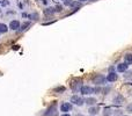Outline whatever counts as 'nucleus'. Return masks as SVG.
<instances>
[{
	"label": "nucleus",
	"mask_w": 132,
	"mask_h": 116,
	"mask_svg": "<svg viewBox=\"0 0 132 116\" xmlns=\"http://www.w3.org/2000/svg\"><path fill=\"white\" fill-rule=\"evenodd\" d=\"M71 102L77 105V106H82V105L85 103V100L82 98H80L79 95H73V96H71Z\"/></svg>",
	"instance_id": "obj_3"
},
{
	"label": "nucleus",
	"mask_w": 132,
	"mask_h": 116,
	"mask_svg": "<svg viewBox=\"0 0 132 116\" xmlns=\"http://www.w3.org/2000/svg\"><path fill=\"white\" fill-rule=\"evenodd\" d=\"M114 115H115V116H119V115H122V110H115Z\"/></svg>",
	"instance_id": "obj_23"
},
{
	"label": "nucleus",
	"mask_w": 132,
	"mask_h": 116,
	"mask_svg": "<svg viewBox=\"0 0 132 116\" xmlns=\"http://www.w3.org/2000/svg\"><path fill=\"white\" fill-rule=\"evenodd\" d=\"M93 87H90V86H82L81 89H80V92H81L82 95H88V94H92L93 93Z\"/></svg>",
	"instance_id": "obj_5"
},
{
	"label": "nucleus",
	"mask_w": 132,
	"mask_h": 116,
	"mask_svg": "<svg viewBox=\"0 0 132 116\" xmlns=\"http://www.w3.org/2000/svg\"><path fill=\"white\" fill-rule=\"evenodd\" d=\"M53 91H55V92H64L65 91V87H64V86H59V87L55 88Z\"/></svg>",
	"instance_id": "obj_19"
},
{
	"label": "nucleus",
	"mask_w": 132,
	"mask_h": 116,
	"mask_svg": "<svg viewBox=\"0 0 132 116\" xmlns=\"http://www.w3.org/2000/svg\"><path fill=\"white\" fill-rule=\"evenodd\" d=\"M0 4H1V6H4V7L9 5V3H8L7 0H0Z\"/></svg>",
	"instance_id": "obj_20"
},
{
	"label": "nucleus",
	"mask_w": 132,
	"mask_h": 116,
	"mask_svg": "<svg viewBox=\"0 0 132 116\" xmlns=\"http://www.w3.org/2000/svg\"><path fill=\"white\" fill-rule=\"evenodd\" d=\"M130 77H132V71H129L125 73V78H130Z\"/></svg>",
	"instance_id": "obj_24"
},
{
	"label": "nucleus",
	"mask_w": 132,
	"mask_h": 116,
	"mask_svg": "<svg viewBox=\"0 0 132 116\" xmlns=\"http://www.w3.org/2000/svg\"><path fill=\"white\" fill-rule=\"evenodd\" d=\"M85 102L88 105V106H94L95 103H96V99L95 98H88L85 100Z\"/></svg>",
	"instance_id": "obj_13"
},
{
	"label": "nucleus",
	"mask_w": 132,
	"mask_h": 116,
	"mask_svg": "<svg viewBox=\"0 0 132 116\" xmlns=\"http://www.w3.org/2000/svg\"><path fill=\"white\" fill-rule=\"evenodd\" d=\"M78 1H80V3H82V1H87V0H78Z\"/></svg>",
	"instance_id": "obj_29"
},
{
	"label": "nucleus",
	"mask_w": 132,
	"mask_h": 116,
	"mask_svg": "<svg viewBox=\"0 0 132 116\" xmlns=\"http://www.w3.org/2000/svg\"><path fill=\"white\" fill-rule=\"evenodd\" d=\"M42 3H44V4H46V0H42Z\"/></svg>",
	"instance_id": "obj_30"
},
{
	"label": "nucleus",
	"mask_w": 132,
	"mask_h": 116,
	"mask_svg": "<svg viewBox=\"0 0 132 116\" xmlns=\"http://www.w3.org/2000/svg\"><path fill=\"white\" fill-rule=\"evenodd\" d=\"M8 31V27L5 25V23H0V33L1 34H5Z\"/></svg>",
	"instance_id": "obj_15"
},
{
	"label": "nucleus",
	"mask_w": 132,
	"mask_h": 116,
	"mask_svg": "<svg viewBox=\"0 0 132 116\" xmlns=\"http://www.w3.org/2000/svg\"><path fill=\"white\" fill-rule=\"evenodd\" d=\"M105 78H107V80L109 83H114V81H116L118 79V74L116 72H110V73H108V76Z\"/></svg>",
	"instance_id": "obj_6"
},
{
	"label": "nucleus",
	"mask_w": 132,
	"mask_h": 116,
	"mask_svg": "<svg viewBox=\"0 0 132 116\" xmlns=\"http://www.w3.org/2000/svg\"><path fill=\"white\" fill-rule=\"evenodd\" d=\"M29 26H30V22H29V21H28V22H25L22 26H21V28H20V29L23 31V30H26V29H27V28L29 27Z\"/></svg>",
	"instance_id": "obj_18"
},
{
	"label": "nucleus",
	"mask_w": 132,
	"mask_h": 116,
	"mask_svg": "<svg viewBox=\"0 0 132 116\" xmlns=\"http://www.w3.org/2000/svg\"><path fill=\"white\" fill-rule=\"evenodd\" d=\"M100 92H101V88L99 87V86H96V87H95V88L93 89V93H95V94H99Z\"/></svg>",
	"instance_id": "obj_21"
},
{
	"label": "nucleus",
	"mask_w": 132,
	"mask_h": 116,
	"mask_svg": "<svg viewBox=\"0 0 132 116\" xmlns=\"http://www.w3.org/2000/svg\"><path fill=\"white\" fill-rule=\"evenodd\" d=\"M126 110L129 111V113H132V103H131V105H129V106L126 107Z\"/></svg>",
	"instance_id": "obj_25"
},
{
	"label": "nucleus",
	"mask_w": 132,
	"mask_h": 116,
	"mask_svg": "<svg viewBox=\"0 0 132 116\" xmlns=\"http://www.w3.org/2000/svg\"><path fill=\"white\" fill-rule=\"evenodd\" d=\"M105 80H107V78H105L104 76H102V74H97V76L94 77L93 83H94L96 86H99V85H103V84L105 83Z\"/></svg>",
	"instance_id": "obj_1"
},
{
	"label": "nucleus",
	"mask_w": 132,
	"mask_h": 116,
	"mask_svg": "<svg viewBox=\"0 0 132 116\" xmlns=\"http://www.w3.org/2000/svg\"><path fill=\"white\" fill-rule=\"evenodd\" d=\"M62 116H71V115H70V114H63Z\"/></svg>",
	"instance_id": "obj_27"
},
{
	"label": "nucleus",
	"mask_w": 132,
	"mask_h": 116,
	"mask_svg": "<svg viewBox=\"0 0 132 116\" xmlns=\"http://www.w3.org/2000/svg\"><path fill=\"white\" fill-rule=\"evenodd\" d=\"M75 116H83V115H82V114H77Z\"/></svg>",
	"instance_id": "obj_28"
},
{
	"label": "nucleus",
	"mask_w": 132,
	"mask_h": 116,
	"mask_svg": "<svg viewBox=\"0 0 132 116\" xmlns=\"http://www.w3.org/2000/svg\"><path fill=\"white\" fill-rule=\"evenodd\" d=\"M71 109H72V105L68 103V102H64L60 106V110L64 111V114H67V111H70Z\"/></svg>",
	"instance_id": "obj_7"
},
{
	"label": "nucleus",
	"mask_w": 132,
	"mask_h": 116,
	"mask_svg": "<svg viewBox=\"0 0 132 116\" xmlns=\"http://www.w3.org/2000/svg\"><path fill=\"white\" fill-rule=\"evenodd\" d=\"M124 61H125V63H126L127 65H129V64H132V55L131 53H126V55H125Z\"/></svg>",
	"instance_id": "obj_14"
},
{
	"label": "nucleus",
	"mask_w": 132,
	"mask_h": 116,
	"mask_svg": "<svg viewBox=\"0 0 132 116\" xmlns=\"http://www.w3.org/2000/svg\"><path fill=\"white\" fill-rule=\"evenodd\" d=\"M56 10H55V8H51V7H49V8H46V9L44 10V14L45 15H52L53 13H55Z\"/></svg>",
	"instance_id": "obj_16"
},
{
	"label": "nucleus",
	"mask_w": 132,
	"mask_h": 116,
	"mask_svg": "<svg viewBox=\"0 0 132 116\" xmlns=\"http://www.w3.org/2000/svg\"><path fill=\"white\" fill-rule=\"evenodd\" d=\"M56 115H58V110H57V107H56V102H53L52 106L46 110L45 116H56Z\"/></svg>",
	"instance_id": "obj_4"
},
{
	"label": "nucleus",
	"mask_w": 132,
	"mask_h": 116,
	"mask_svg": "<svg viewBox=\"0 0 132 116\" xmlns=\"http://www.w3.org/2000/svg\"><path fill=\"white\" fill-rule=\"evenodd\" d=\"M82 81L81 79H77V80H74L72 84H71V88H72L73 92H77V91H80L82 87Z\"/></svg>",
	"instance_id": "obj_2"
},
{
	"label": "nucleus",
	"mask_w": 132,
	"mask_h": 116,
	"mask_svg": "<svg viewBox=\"0 0 132 116\" xmlns=\"http://www.w3.org/2000/svg\"><path fill=\"white\" fill-rule=\"evenodd\" d=\"M89 114L90 115H96V114H99V111H100V107L99 106H95V107H90L89 108Z\"/></svg>",
	"instance_id": "obj_11"
},
{
	"label": "nucleus",
	"mask_w": 132,
	"mask_h": 116,
	"mask_svg": "<svg viewBox=\"0 0 132 116\" xmlns=\"http://www.w3.org/2000/svg\"><path fill=\"white\" fill-rule=\"evenodd\" d=\"M122 116H127V115H122Z\"/></svg>",
	"instance_id": "obj_31"
},
{
	"label": "nucleus",
	"mask_w": 132,
	"mask_h": 116,
	"mask_svg": "<svg viewBox=\"0 0 132 116\" xmlns=\"http://www.w3.org/2000/svg\"><path fill=\"white\" fill-rule=\"evenodd\" d=\"M127 67H129V65L126 63H121L117 65V71L118 72H126Z\"/></svg>",
	"instance_id": "obj_10"
},
{
	"label": "nucleus",
	"mask_w": 132,
	"mask_h": 116,
	"mask_svg": "<svg viewBox=\"0 0 132 116\" xmlns=\"http://www.w3.org/2000/svg\"><path fill=\"white\" fill-rule=\"evenodd\" d=\"M102 92H103V94H108V93L110 92V87H105V88L103 89Z\"/></svg>",
	"instance_id": "obj_22"
},
{
	"label": "nucleus",
	"mask_w": 132,
	"mask_h": 116,
	"mask_svg": "<svg viewBox=\"0 0 132 116\" xmlns=\"http://www.w3.org/2000/svg\"><path fill=\"white\" fill-rule=\"evenodd\" d=\"M112 102H114L115 105H118V106H121V105L124 102V98H123L122 95H117V96H115V98H114Z\"/></svg>",
	"instance_id": "obj_9"
},
{
	"label": "nucleus",
	"mask_w": 132,
	"mask_h": 116,
	"mask_svg": "<svg viewBox=\"0 0 132 116\" xmlns=\"http://www.w3.org/2000/svg\"><path fill=\"white\" fill-rule=\"evenodd\" d=\"M9 28L12 29V30H18L19 28H20V22H19L18 20H13V21H10Z\"/></svg>",
	"instance_id": "obj_8"
},
{
	"label": "nucleus",
	"mask_w": 132,
	"mask_h": 116,
	"mask_svg": "<svg viewBox=\"0 0 132 116\" xmlns=\"http://www.w3.org/2000/svg\"><path fill=\"white\" fill-rule=\"evenodd\" d=\"M70 7L72 8V9H78V8L81 7V3L80 1H78V0H75V1H72L70 5Z\"/></svg>",
	"instance_id": "obj_12"
},
{
	"label": "nucleus",
	"mask_w": 132,
	"mask_h": 116,
	"mask_svg": "<svg viewBox=\"0 0 132 116\" xmlns=\"http://www.w3.org/2000/svg\"><path fill=\"white\" fill-rule=\"evenodd\" d=\"M111 114H112L111 109L109 107H105L104 110H103V116H111Z\"/></svg>",
	"instance_id": "obj_17"
},
{
	"label": "nucleus",
	"mask_w": 132,
	"mask_h": 116,
	"mask_svg": "<svg viewBox=\"0 0 132 116\" xmlns=\"http://www.w3.org/2000/svg\"><path fill=\"white\" fill-rule=\"evenodd\" d=\"M55 9H56V10H57V12H60V10H62V9H63V7H62V6H57V7H56V8H55Z\"/></svg>",
	"instance_id": "obj_26"
}]
</instances>
